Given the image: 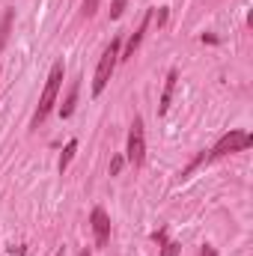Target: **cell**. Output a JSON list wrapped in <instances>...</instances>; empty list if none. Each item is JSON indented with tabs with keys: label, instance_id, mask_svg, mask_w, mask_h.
I'll use <instances>...</instances> for the list:
<instances>
[{
	"label": "cell",
	"instance_id": "cell-14",
	"mask_svg": "<svg viewBox=\"0 0 253 256\" xmlns=\"http://www.w3.org/2000/svg\"><path fill=\"white\" fill-rule=\"evenodd\" d=\"M122 164H126V158H122V155H116V158L110 161V176H116V173L122 170Z\"/></svg>",
	"mask_w": 253,
	"mask_h": 256
},
{
	"label": "cell",
	"instance_id": "cell-9",
	"mask_svg": "<svg viewBox=\"0 0 253 256\" xmlns=\"http://www.w3.org/2000/svg\"><path fill=\"white\" fill-rule=\"evenodd\" d=\"M12 21H15V9H6V12H3V18H0V54H3V48H6V42H9Z\"/></svg>",
	"mask_w": 253,
	"mask_h": 256
},
{
	"label": "cell",
	"instance_id": "cell-17",
	"mask_svg": "<svg viewBox=\"0 0 253 256\" xmlns=\"http://www.w3.org/2000/svg\"><path fill=\"white\" fill-rule=\"evenodd\" d=\"M78 256H90V250H80V254H78Z\"/></svg>",
	"mask_w": 253,
	"mask_h": 256
},
{
	"label": "cell",
	"instance_id": "cell-4",
	"mask_svg": "<svg viewBox=\"0 0 253 256\" xmlns=\"http://www.w3.org/2000/svg\"><path fill=\"white\" fill-rule=\"evenodd\" d=\"M126 161L131 167H143V161H146V131H143V120L140 116H134V122L128 128Z\"/></svg>",
	"mask_w": 253,
	"mask_h": 256
},
{
	"label": "cell",
	"instance_id": "cell-5",
	"mask_svg": "<svg viewBox=\"0 0 253 256\" xmlns=\"http://www.w3.org/2000/svg\"><path fill=\"white\" fill-rule=\"evenodd\" d=\"M90 224H92L96 248H108V242H110V218H108V212H104L102 206H96V208H92V214H90Z\"/></svg>",
	"mask_w": 253,
	"mask_h": 256
},
{
	"label": "cell",
	"instance_id": "cell-15",
	"mask_svg": "<svg viewBox=\"0 0 253 256\" xmlns=\"http://www.w3.org/2000/svg\"><path fill=\"white\" fill-rule=\"evenodd\" d=\"M152 238H155V242H158V244H164V242H167V232H164V230H161V232H155V236H152Z\"/></svg>",
	"mask_w": 253,
	"mask_h": 256
},
{
	"label": "cell",
	"instance_id": "cell-8",
	"mask_svg": "<svg viewBox=\"0 0 253 256\" xmlns=\"http://www.w3.org/2000/svg\"><path fill=\"white\" fill-rule=\"evenodd\" d=\"M78 90H80V80H72V86H68V92H66V102L60 104V116L68 120L72 114H74V104H78Z\"/></svg>",
	"mask_w": 253,
	"mask_h": 256
},
{
	"label": "cell",
	"instance_id": "cell-7",
	"mask_svg": "<svg viewBox=\"0 0 253 256\" xmlns=\"http://www.w3.org/2000/svg\"><path fill=\"white\" fill-rule=\"evenodd\" d=\"M176 80H179V74H176V68L173 72H167V80H164V92H161V104H158V114L164 116L167 110H170V98H173V90H176Z\"/></svg>",
	"mask_w": 253,
	"mask_h": 256
},
{
	"label": "cell",
	"instance_id": "cell-19",
	"mask_svg": "<svg viewBox=\"0 0 253 256\" xmlns=\"http://www.w3.org/2000/svg\"><path fill=\"white\" fill-rule=\"evenodd\" d=\"M0 74H3V68H0Z\"/></svg>",
	"mask_w": 253,
	"mask_h": 256
},
{
	"label": "cell",
	"instance_id": "cell-11",
	"mask_svg": "<svg viewBox=\"0 0 253 256\" xmlns=\"http://www.w3.org/2000/svg\"><path fill=\"white\" fill-rule=\"evenodd\" d=\"M126 3H128V0H114V3H110V18H114V21H116V18H122Z\"/></svg>",
	"mask_w": 253,
	"mask_h": 256
},
{
	"label": "cell",
	"instance_id": "cell-1",
	"mask_svg": "<svg viewBox=\"0 0 253 256\" xmlns=\"http://www.w3.org/2000/svg\"><path fill=\"white\" fill-rule=\"evenodd\" d=\"M63 74H66L63 63L51 66L48 80H45V90H42V96H39V108H36V114H33V128H39L48 116H51V110H54V104H57V96H60V86H63Z\"/></svg>",
	"mask_w": 253,
	"mask_h": 256
},
{
	"label": "cell",
	"instance_id": "cell-6",
	"mask_svg": "<svg viewBox=\"0 0 253 256\" xmlns=\"http://www.w3.org/2000/svg\"><path fill=\"white\" fill-rule=\"evenodd\" d=\"M149 24H152V9H146L143 12V18H140V24H137V30L128 36V42H126V48L120 51V63L122 60H131L134 54H137V48H140V42H143V36H146V30H149Z\"/></svg>",
	"mask_w": 253,
	"mask_h": 256
},
{
	"label": "cell",
	"instance_id": "cell-12",
	"mask_svg": "<svg viewBox=\"0 0 253 256\" xmlns=\"http://www.w3.org/2000/svg\"><path fill=\"white\" fill-rule=\"evenodd\" d=\"M161 248H164V250H161V256H179V250H182L176 242H164Z\"/></svg>",
	"mask_w": 253,
	"mask_h": 256
},
{
	"label": "cell",
	"instance_id": "cell-16",
	"mask_svg": "<svg viewBox=\"0 0 253 256\" xmlns=\"http://www.w3.org/2000/svg\"><path fill=\"white\" fill-rule=\"evenodd\" d=\"M200 256H214V250H202Z\"/></svg>",
	"mask_w": 253,
	"mask_h": 256
},
{
	"label": "cell",
	"instance_id": "cell-18",
	"mask_svg": "<svg viewBox=\"0 0 253 256\" xmlns=\"http://www.w3.org/2000/svg\"><path fill=\"white\" fill-rule=\"evenodd\" d=\"M57 256H63V250H60V254H57Z\"/></svg>",
	"mask_w": 253,
	"mask_h": 256
},
{
	"label": "cell",
	"instance_id": "cell-13",
	"mask_svg": "<svg viewBox=\"0 0 253 256\" xmlns=\"http://www.w3.org/2000/svg\"><path fill=\"white\" fill-rule=\"evenodd\" d=\"M98 3H102V0H84V18H92L96 9H98Z\"/></svg>",
	"mask_w": 253,
	"mask_h": 256
},
{
	"label": "cell",
	"instance_id": "cell-3",
	"mask_svg": "<svg viewBox=\"0 0 253 256\" xmlns=\"http://www.w3.org/2000/svg\"><path fill=\"white\" fill-rule=\"evenodd\" d=\"M120 51H122V39H114L108 48H104V54H102V60L96 66V78H92V96H102L104 92V86L110 84V78H114V68L120 63Z\"/></svg>",
	"mask_w": 253,
	"mask_h": 256
},
{
	"label": "cell",
	"instance_id": "cell-2",
	"mask_svg": "<svg viewBox=\"0 0 253 256\" xmlns=\"http://www.w3.org/2000/svg\"><path fill=\"white\" fill-rule=\"evenodd\" d=\"M253 146V134L250 131H242V128H232V131H226L212 149H208V155L202 152V161H218V158H226V155H236V152H244V149H250Z\"/></svg>",
	"mask_w": 253,
	"mask_h": 256
},
{
	"label": "cell",
	"instance_id": "cell-10",
	"mask_svg": "<svg viewBox=\"0 0 253 256\" xmlns=\"http://www.w3.org/2000/svg\"><path fill=\"white\" fill-rule=\"evenodd\" d=\"M74 152H78V140H68V143H66V149H63V155H60V173L68 170V164H72Z\"/></svg>",
	"mask_w": 253,
	"mask_h": 256
}]
</instances>
